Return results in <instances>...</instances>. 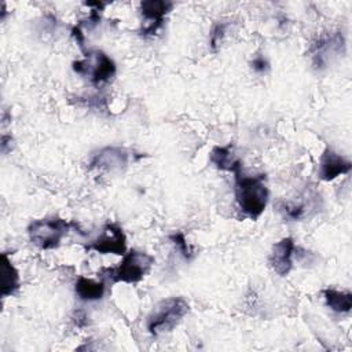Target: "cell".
Wrapping results in <instances>:
<instances>
[{
  "mask_svg": "<svg viewBox=\"0 0 352 352\" xmlns=\"http://www.w3.org/2000/svg\"><path fill=\"white\" fill-rule=\"evenodd\" d=\"M234 195L238 209L243 216L258 219L268 204L270 190L265 184L264 175H245L243 169L234 175Z\"/></svg>",
  "mask_w": 352,
  "mask_h": 352,
  "instance_id": "cell-1",
  "label": "cell"
},
{
  "mask_svg": "<svg viewBox=\"0 0 352 352\" xmlns=\"http://www.w3.org/2000/svg\"><path fill=\"white\" fill-rule=\"evenodd\" d=\"M190 312L188 301L182 296H172L158 301L146 318V330L158 337L170 333Z\"/></svg>",
  "mask_w": 352,
  "mask_h": 352,
  "instance_id": "cell-2",
  "label": "cell"
},
{
  "mask_svg": "<svg viewBox=\"0 0 352 352\" xmlns=\"http://www.w3.org/2000/svg\"><path fill=\"white\" fill-rule=\"evenodd\" d=\"M155 258L147 252L131 249L122 256V260L110 268L100 271V278L106 283H138L140 282L154 265Z\"/></svg>",
  "mask_w": 352,
  "mask_h": 352,
  "instance_id": "cell-3",
  "label": "cell"
},
{
  "mask_svg": "<svg viewBox=\"0 0 352 352\" xmlns=\"http://www.w3.org/2000/svg\"><path fill=\"white\" fill-rule=\"evenodd\" d=\"M78 230L76 221H67L58 216L36 219L26 228L29 241L40 250L56 249L70 230ZM80 231V230H78ZM82 232V231H81Z\"/></svg>",
  "mask_w": 352,
  "mask_h": 352,
  "instance_id": "cell-4",
  "label": "cell"
},
{
  "mask_svg": "<svg viewBox=\"0 0 352 352\" xmlns=\"http://www.w3.org/2000/svg\"><path fill=\"white\" fill-rule=\"evenodd\" d=\"M72 69L76 74L88 78L98 88L110 82L117 73L116 62L100 50L84 51V58L74 60Z\"/></svg>",
  "mask_w": 352,
  "mask_h": 352,
  "instance_id": "cell-5",
  "label": "cell"
},
{
  "mask_svg": "<svg viewBox=\"0 0 352 352\" xmlns=\"http://www.w3.org/2000/svg\"><path fill=\"white\" fill-rule=\"evenodd\" d=\"M345 37L341 30L331 32L318 37L309 47V58L312 67L322 72L330 67L345 54Z\"/></svg>",
  "mask_w": 352,
  "mask_h": 352,
  "instance_id": "cell-6",
  "label": "cell"
},
{
  "mask_svg": "<svg viewBox=\"0 0 352 352\" xmlns=\"http://www.w3.org/2000/svg\"><path fill=\"white\" fill-rule=\"evenodd\" d=\"M85 249L99 254L124 256L126 253V235L121 226L107 221L99 234L88 245H85Z\"/></svg>",
  "mask_w": 352,
  "mask_h": 352,
  "instance_id": "cell-7",
  "label": "cell"
},
{
  "mask_svg": "<svg viewBox=\"0 0 352 352\" xmlns=\"http://www.w3.org/2000/svg\"><path fill=\"white\" fill-rule=\"evenodd\" d=\"M131 161V153L120 146H106L92 154L89 160L91 169L106 172L122 170Z\"/></svg>",
  "mask_w": 352,
  "mask_h": 352,
  "instance_id": "cell-8",
  "label": "cell"
},
{
  "mask_svg": "<svg viewBox=\"0 0 352 352\" xmlns=\"http://www.w3.org/2000/svg\"><path fill=\"white\" fill-rule=\"evenodd\" d=\"M297 248L292 236H285L274 243L268 256V264L279 276H286L293 270L294 258H297Z\"/></svg>",
  "mask_w": 352,
  "mask_h": 352,
  "instance_id": "cell-9",
  "label": "cell"
},
{
  "mask_svg": "<svg viewBox=\"0 0 352 352\" xmlns=\"http://www.w3.org/2000/svg\"><path fill=\"white\" fill-rule=\"evenodd\" d=\"M173 3L166 0H144L139 4L140 14L144 21L142 34L144 37L154 36L164 25L165 16L172 11Z\"/></svg>",
  "mask_w": 352,
  "mask_h": 352,
  "instance_id": "cell-10",
  "label": "cell"
},
{
  "mask_svg": "<svg viewBox=\"0 0 352 352\" xmlns=\"http://www.w3.org/2000/svg\"><path fill=\"white\" fill-rule=\"evenodd\" d=\"M352 169V162L331 147H326L319 160L318 177L323 182H331L341 175H348Z\"/></svg>",
  "mask_w": 352,
  "mask_h": 352,
  "instance_id": "cell-11",
  "label": "cell"
},
{
  "mask_svg": "<svg viewBox=\"0 0 352 352\" xmlns=\"http://www.w3.org/2000/svg\"><path fill=\"white\" fill-rule=\"evenodd\" d=\"M209 160L219 170L232 172L234 175L243 169L242 160L234 153L232 146H216L209 154Z\"/></svg>",
  "mask_w": 352,
  "mask_h": 352,
  "instance_id": "cell-12",
  "label": "cell"
},
{
  "mask_svg": "<svg viewBox=\"0 0 352 352\" xmlns=\"http://www.w3.org/2000/svg\"><path fill=\"white\" fill-rule=\"evenodd\" d=\"M106 293V280H95L91 278H87L84 275H80L74 283V294L78 300L84 302H92L99 301L103 298Z\"/></svg>",
  "mask_w": 352,
  "mask_h": 352,
  "instance_id": "cell-13",
  "label": "cell"
},
{
  "mask_svg": "<svg viewBox=\"0 0 352 352\" xmlns=\"http://www.w3.org/2000/svg\"><path fill=\"white\" fill-rule=\"evenodd\" d=\"M1 296H14L21 286L19 272L12 264L11 258L7 256V253L1 254Z\"/></svg>",
  "mask_w": 352,
  "mask_h": 352,
  "instance_id": "cell-14",
  "label": "cell"
},
{
  "mask_svg": "<svg viewBox=\"0 0 352 352\" xmlns=\"http://www.w3.org/2000/svg\"><path fill=\"white\" fill-rule=\"evenodd\" d=\"M323 298L326 307L336 314H348L352 308V294L349 292L337 290L327 287L323 292Z\"/></svg>",
  "mask_w": 352,
  "mask_h": 352,
  "instance_id": "cell-15",
  "label": "cell"
},
{
  "mask_svg": "<svg viewBox=\"0 0 352 352\" xmlns=\"http://www.w3.org/2000/svg\"><path fill=\"white\" fill-rule=\"evenodd\" d=\"M169 241L172 242V245L175 246V249L179 252V254L186 260V261H191L195 256L192 246L187 242L186 235L182 231H176L173 234L169 235Z\"/></svg>",
  "mask_w": 352,
  "mask_h": 352,
  "instance_id": "cell-16",
  "label": "cell"
},
{
  "mask_svg": "<svg viewBox=\"0 0 352 352\" xmlns=\"http://www.w3.org/2000/svg\"><path fill=\"white\" fill-rule=\"evenodd\" d=\"M228 30V23L224 21H219L216 22L209 33V47L212 48L213 52H216L219 50V47L221 45L226 34Z\"/></svg>",
  "mask_w": 352,
  "mask_h": 352,
  "instance_id": "cell-17",
  "label": "cell"
},
{
  "mask_svg": "<svg viewBox=\"0 0 352 352\" xmlns=\"http://www.w3.org/2000/svg\"><path fill=\"white\" fill-rule=\"evenodd\" d=\"M250 67L254 73L257 74H265L270 69H271V65H270V60L267 59L265 55L263 54H258V55H254L250 60Z\"/></svg>",
  "mask_w": 352,
  "mask_h": 352,
  "instance_id": "cell-18",
  "label": "cell"
}]
</instances>
